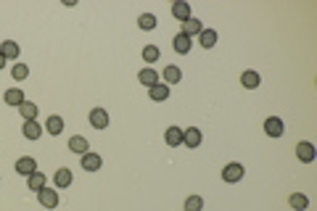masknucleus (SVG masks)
<instances>
[{"mask_svg":"<svg viewBox=\"0 0 317 211\" xmlns=\"http://www.w3.org/2000/svg\"><path fill=\"white\" fill-rule=\"evenodd\" d=\"M243 174H246V169H243L238 161H230L228 167L222 169V179H225V182H230V185H233V182H241Z\"/></svg>","mask_w":317,"mask_h":211,"instance_id":"f257e3e1","label":"nucleus"},{"mask_svg":"<svg viewBox=\"0 0 317 211\" xmlns=\"http://www.w3.org/2000/svg\"><path fill=\"white\" fill-rule=\"evenodd\" d=\"M13 169L19 172L21 177H29V174H35V172H37V161L32 159V156H21L19 161L13 164Z\"/></svg>","mask_w":317,"mask_h":211,"instance_id":"f03ea898","label":"nucleus"},{"mask_svg":"<svg viewBox=\"0 0 317 211\" xmlns=\"http://www.w3.org/2000/svg\"><path fill=\"white\" fill-rule=\"evenodd\" d=\"M201 140H203V135H201L198 127H188V129H183V145H185V148H198Z\"/></svg>","mask_w":317,"mask_h":211,"instance_id":"7ed1b4c3","label":"nucleus"},{"mask_svg":"<svg viewBox=\"0 0 317 211\" xmlns=\"http://www.w3.org/2000/svg\"><path fill=\"white\" fill-rule=\"evenodd\" d=\"M37 201L42 208H56L58 206V190H51V188H42L37 193Z\"/></svg>","mask_w":317,"mask_h":211,"instance_id":"20e7f679","label":"nucleus"},{"mask_svg":"<svg viewBox=\"0 0 317 211\" xmlns=\"http://www.w3.org/2000/svg\"><path fill=\"white\" fill-rule=\"evenodd\" d=\"M296 156H299V161H304V164H312V161H314V156H317V150H314V145H312V143L301 140V143L296 145Z\"/></svg>","mask_w":317,"mask_h":211,"instance_id":"39448f33","label":"nucleus"},{"mask_svg":"<svg viewBox=\"0 0 317 211\" xmlns=\"http://www.w3.org/2000/svg\"><path fill=\"white\" fill-rule=\"evenodd\" d=\"M79 161H82V169H85V172H98L101 164H103V159H101L98 153H93V150H87L85 156H79Z\"/></svg>","mask_w":317,"mask_h":211,"instance_id":"423d86ee","label":"nucleus"},{"mask_svg":"<svg viewBox=\"0 0 317 211\" xmlns=\"http://www.w3.org/2000/svg\"><path fill=\"white\" fill-rule=\"evenodd\" d=\"M190 45H193V40H190L188 35H183V32H177V35H174V40H172L174 53H180V56H188L190 53Z\"/></svg>","mask_w":317,"mask_h":211,"instance_id":"0eeeda50","label":"nucleus"},{"mask_svg":"<svg viewBox=\"0 0 317 211\" xmlns=\"http://www.w3.org/2000/svg\"><path fill=\"white\" fill-rule=\"evenodd\" d=\"M108 114H106V109H93L90 111V127H95V129H106L108 127Z\"/></svg>","mask_w":317,"mask_h":211,"instance_id":"6e6552de","label":"nucleus"},{"mask_svg":"<svg viewBox=\"0 0 317 211\" xmlns=\"http://www.w3.org/2000/svg\"><path fill=\"white\" fill-rule=\"evenodd\" d=\"M69 150H72V153H77V156H85L87 150H90V143L82 138V135H72V138H69Z\"/></svg>","mask_w":317,"mask_h":211,"instance_id":"1a4fd4ad","label":"nucleus"},{"mask_svg":"<svg viewBox=\"0 0 317 211\" xmlns=\"http://www.w3.org/2000/svg\"><path fill=\"white\" fill-rule=\"evenodd\" d=\"M264 132L269 135V138H280V135L285 132V127H283V119H278V116H269L267 122H264Z\"/></svg>","mask_w":317,"mask_h":211,"instance_id":"9d476101","label":"nucleus"},{"mask_svg":"<svg viewBox=\"0 0 317 211\" xmlns=\"http://www.w3.org/2000/svg\"><path fill=\"white\" fill-rule=\"evenodd\" d=\"M180 32H183V35H188L190 40H193L196 35H201V32H203V24H201L198 19H193V16H190L188 21H183V29H180Z\"/></svg>","mask_w":317,"mask_h":211,"instance_id":"9b49d317","label":"nucleus"},{"mask_svg":"<svg viewBox=\"0 0 317 211\" xmlns=\"http://www.w3.org/2000/svg\"><path fill=\"white\" fill-rule=\"evenodd\" d=\"M148 95H151V100H156V103L167 100V98H169V85H164V82H156L153 87H148Z\"/></svg>","mask_w":317,"mask_h":211,"instance_id":"f8f14e48","label":"nucleus"},{"mask_svg":"<svg viewBox=\"0 0 317 211\" xmlns=\"http://www.w3.org/2000/svg\"><path fill=\"white\" fill-rule=\"evenodd\" d=\"M45 132L53 135V138H56V135H61V132H63V119H61L58 114L48 116V119H45Z\"/></svg>","mask_w":317,"mask_h":211,"instance_id":"ddd939ff","label":"nucleus"},{"mask_svg":"<svg viewBox=\"0 0 317 211\" xmlns=\"http://www.w3.org/2000/svg\"><path fill=\"white\" fill-rule=\"evenodd\" d=\"M3 100L8 103V106H13V109H19V106L27 100L24 98V93H21V90L19 87H11V90H6V95H3Z\"/></svg>","mask_w":317,"mask_h":211,"instance_id":"4468645a","label":"nucleus"},{"mask_svg":"<svg viewBox=\"0 0 317 211\" xmlns=\"http://www.w3.org/2000/svg\"><path fill=\"white\" fill-rule=\"evenodd\" d=\"M21 132H24L27 140H37L40 135H42V124H37V119H32V122H24Z\"/></svg>","mask_w":317,"mask_h":211,"instance_id":"2eb2a0df","label":"nucleus"},{"mask_svg":"<svg viewBox=\"0 0 317 211\" xmlns=\"http://www.w3.org/2000/svg\"><path fill=\"white\" fill-rule=\"evenodd\" d=\"M162 77H164V85H177L180 80H183V71H180V66H174V64H169L167 69H164V74H162Z\"/></svg>","mask_w":317,"mask_h":211,"instance_id":"dca6fc26","label":"nucleus"},{"mask_svg":"<svg viewBox=\"0 0 317 211\" xmlns=\"http://www.w3.org/2000/svg\"><path fill=\"white\" fill-rule=\"evenodd\" d=\"M164 140H167L169 148H180V145H183V129H180V127H169V129L164 132Z\"/></svg>","mask_w":317,"mask_h":211,"instance_id":"f3484780","label":"nucleus"},{"mask_svg":"<svg viewBox=\"0 0 317 211\" xmlns=\"http://www.w3.org/2000/svg\"><path fill=\"white\" fill-rule=\"evenodd\" d=\"M172 16L180 19V21H188V19H190V3H185V0H177V3L172 6Z\"/></svg>","mask_w":317,"mask_h":211,"instance_id":"a211bd4d","label":"nucleus"},{"mask_svg":"<svg viewBox=\"0 0 317 211\" xmlns=\"http://www.w3.org/2000/svg\"><path fill=\"white\" fill-rule=\"evenodd\" d=\"M0 53H3V58L8 61V58H19V42H13V40H6V42H0Z\"/></svg>","mask_w":317,"mask_h":211,"instance_id":"6ab92c4d","label":"nucleus"},{"mask_svg":"<svg viewBox=\"0 0 317 211\" xmlns=\"http://www.w3.org/2000/svg\"><path fill=\"white\" fill-rule=\"evenodd\" d=\"M198 42H201V48L212 50L214 45H217V32H214V29H206V27H203V32L198 35Z\"/></svg>","mask_w":317,"mask_h":211,"instance_id":"aec40b11","label":"nucleus"},{"mask_svg":"<svg viewBox=\"0 0 317 211\" xmlns=\"http://www.w3.org/2000/svg\"><path fill=\"white\" fill-rule=\"evenodd\" d=\"M53 182H56V190H63V188H69L72 185V172L63 167V169H58L56 172V177H53Z\"/></svg>","mask_w":317,"mask_h":211,"instance_id":"412c9836","label":"nucleus"},{"mask_svg":"<svg viewBox=\"0 0 317 211\" xmlns=\"http://www.w3.org/2000/svg\"><path fill=\"white\" fill-rule=\"evenodd\" d=\"M259 82H262V77H259L257 71H243V74H241V85H243L246 90H257Z\"/></svg>","mask_w":317,"mask_h":211,"instance_id":"4be33fe9","label":"nucleus"},{"mask_svg":"<svg viewBox=\"0 0 317 211\" xmlns=\"http://www.w3.org/2000/svg\"><path fill=\"white\" fill-rule=\"evenodd\" d=\"M19 111H21V116H24V122H32V119H37V103H32V100H24L21 106H19Z\"/></svg>","mask_w":317,"mask_h":211,"instance_id":"5701e85b","label":"nucleus"},{"mask_svg":"<svg viewBox=\"0 0 317 211\" xmlns=\"http://www.w3.org/2000/svg\"><path fill=\"white\" fill-rule=\"evenodd\" d=\"M27 185H29V190H35V193H40L42 188H45V174L37 169L35 174H29L27 177Z\"/></svg>","mask_w":317,"mask_h":211,"instance_id":"b1692460","label":"nucleus"},{"mask_svg":"<svg viewBox=\"0 0 317 211\" xmlns=\"http://www.w3.org/2000/svg\"><path fill=\"white\" fill-rule=\"evenodd\" d=\"M138 80H140V85H146V87H153L156 82H158V74L148 66V69H143L140 74H138Z\"/></svg>","mask_w":317,"mask_h":211,"instance_id":"393cba45","label":"nucleus"},{"mask_svg":"<svg viewBox=\"0 0 317 211\" xmlns=\"http://www.w3.org/2000/svg\"><path fill=\"white\" fill-rule=\"evenodd\" d=\"M138 27L146 29V32H151V29H156V16H153V13H140V16H138Z\"/></svg>","mask_w":317,"mask_h":211,"instance_id":"a878e982","label":"nucleus"},{"mask_svg":"<svg viewBox=\"0 0 317 211\" xmlns=\"http://www.w3.org/2000/svg\"><path fill=\"white\" fill-rule=\"evenodd\" d=\"M288 203H291L293 208H299V211H304V208L309 206V198H307V195H301V193H293L291 198H288Z\"/></svg>","mask_w":317,"mask_h":211,"instance_id":"bb28decb","label":"nucleus"},{"mask_svg":"<svg viewBox=\"0 0 317 211\" xmlns=\"http://www.w3.org/2000/svg\"><path fill=\"white\" fill-rule=\"evenodd\" d=\"M201 208H203L201 195H188V198H185V211H201Z\"/></svg>","mask_w":317,"mask_h":211,"instance_id":"cd10ccee","label":"nucleus"},{"mask_svg":"<svg viewBox=\"0 0 317 211\" xmlns=\"http://www.w3.org/2000/svg\"><path fill=\"white\" fill-rule=\"evenodd\" d=\"M11 77H13L16 82H24V80L29 77V66H27V64H16L13 71H11Z\"/></svg>","mask_w":317,"mask_h":211,"instance_id":"c85d7f7f","label":"nucleus"},{"mask_svg":"<svg viewBox=\"0 0 317 211\" xmlns=\"http://www.w3.org/2000/svg\"><path fill=\"white\" fill-rule=\"evenodd\" d=\"M143 61H146V64L158 61V48H156V45H146V48H143Z\"/></svg>","mask_w":317,"mask_h":211,"instance_id":"c756f323","label":"nucleus"},{"mask_svg":"<svg viewBox=\"0 0 317 211\" xmlns=\"http://www.w3.org/2000/svg\"><path fill=\"white\" fill-rule=\"evenodd\" d=\"M6 66V58H3V53H0V69H3Z\"/></svg>","mask_w":317,"mask_h":211,"instance_id":"7c9ffc66","label":"nucleus"}]
</instances>
